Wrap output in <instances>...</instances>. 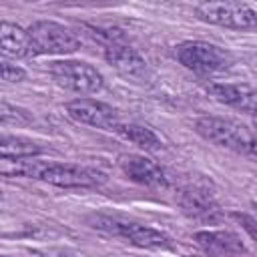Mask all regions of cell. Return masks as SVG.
I'll use <instances>...</instances> for the list:
<instances>
[{"instance_id": "8992f818", "label": "cell", "mask_w": 257, "mask_h": 257, "mask_svg": "<svg viewBox=\"0 0 257 257\" xmlns=\"http://www.w3.org/2000/svg\"><path fill=\"white\" fill-rule=\"evenodd\" d=\"M197 16L203 22L233 28V30H251L257 28V14L241 2H201L195 8Z\"/></svg>"}, {"instance_id": "44dd1931", "label": "cell", "mask_w": 257, "mask_h": 257, "mask_svg": "<svg viewBox=\"0 0 257 257\" xmlns=\"http://www.w3.org/2000/svg\"><path fill=\"white\" fill-rule=\"evenodd\" d=\"M44 257H76L74 253L70 251H64V249H48V251H42Z\"/></svg>"}, {"instance_id": "ffe728a7", "label": "cell", "mask_w": 257, "mask_h": 257, "mask_svg": "<svg viewBox=\"0 0 257 257\" xmlns=\"http://www.w3.org/2000/svg\"><path fill=\"white\" fill-rule=\"evenodd\" d=\"M26 72L20 68V66H14L10 62H2V80L6 82H20L24 80Z\"/></svg>"}, {"instance_id": "ba28073f", "label": "cell", "mask_w": 257, "mask_h": 257, "mask_svg": "<svg viewBox=\"0 0 257 257\" xmlns=\"http://www.w3.org/2000/svg\"><path fill=\"white\" fill-rule=\"evenodd\" d=\"M66 112L76 122L104 128V131H114L120 124L118 112L110 104L94 100V98H74L66 104Z\"/></svg>"}, {"instance_id": "7a4b0ae2", "label": "cell", "mask_w": 257, "mask_h": 257, "mask_svg": "<svg viewBox=\"0 0 257 257\" xmlns=\"http://www.w3.org/2000/svg\"><path fill=\"white\" fill-rule=\"evenodd\" d=\"M88 223H90V227H94L106 235L120 237L141 249H173V239L167 233L157 231L147 225H141V223H135V221H126V219L110 217V215H94V217H90Z\"/></svg>"}, {"instance_id": "ac0fdd59", "label": "cell", "mask_w": 257, "mask_h": 257, "mask_svg": "<svg viewBox=\"0 0 257 257\" xmlns=\"http://www.w3.org/2000/svg\"><path fill=\"white\" fill-rule=\"evenodd\" d=\"M229 217L235 219V221L247 231V235H249L253 241H257V219H255V217H251V215H247V213H239V211L229 213Z\"/></svg>"}, {"instance_id": "e0dca14e", "label": "cell", "mask_w": 257, "mask_h": 257, "mask_svg": "<svg viewBox=\"0 0 257 257\" xmlns=\"http://www.w3.org/2000/svg\"><path fill=\"white\" fill-rule=\"evenodd\" d=\"M46 167V161L32 159H2L0 161V173L4 177H26V179H38Z\"/></svg>"}, {"instance_id": "7c38bea8", "label": "cell", "mask_w": 257, "mask_h": 257, "mask_svg": "<svg viewBox=\"0 0 257 257\" xmlns=\"http://www.w3.org/2000/svg\"><path fill=\"white\" fill-rule=\"evenodd\" d=\"M177 203L181 205L183 213L193 219H213L219 213L217 201L213 193L203 185H187L177 193Z\"/></svg>"}, {"instance_id": "6da1fadb", "label": "cell", "mask_w": 257, "mask_h": 257, "mask_svg": "<svg viewBox=\"0 0 257 257\" xmlns=\"http://www.w3.org/2000/svg\"><path fill=\"white\" fill-rule=\"evenodd\" d=\"M195 131L209 143L257 159V133L235 118L201 116L195 122Z\"/></svg>"}, {"instance_id": "8fae6325", "label": "cell", "mask_w": 257, "mask_h": 257, "mask_svg": "<svg viewBox=\"0 0 257 257\" xmlns=\"http://www.w3.org/2000/svg\"><path fill=\"white\" fill-rule=\"evenodd\" d=\"M104 58L112 68H116L126 78H143L147 74L145 58L135 48L124 44L122 38L104 44Z\"/></svg>"}, {"instance_id": "5b68a950", "label": "cell", "mask_w": 257, "mask_h": 257, "mask_svg": "<svg viewBox=\"0 0 257 257\" xmlns=\"http://www.w3.org/2000/svg\"><path fill=\"white\" fill-rule=\"evenodd\" d=\"M50 74L58 86L78 94H94L104 84L102 74L88 62L80 60H56L50 64Z\"/></svg>"}, {"instance_id": "9a60e30c", "label": "cell", "mask_w": 257, "mask_h": 257, "mask_svg": "<svg viewBox=\"0 0 257 257\" xmlns=\"http://www.w3.org/2000/svg\"><path fill=\"white\" fill-rule=\"evenodd\" d=\"M42 153H44V147L32 139L4 135L0 141L2 159H32V157H38Z\"/></svg>"}, {"instance_id": "3957f363", "label": "cell", "mask_w": 257, "mask_h": 257, "mask_svg": "<svg viewBox=\"0 0 257 257\" xmlns=\"http://www.w3.org/2000/svg\"><path fill=\"white\" fill-rule=\"evenodd\" d=\"M175 54L185 68H189L197 74L221 72L233 64V56L229 50H225L217 44H211V42H203V40L181 42L177 46Z\"/></svg>"}, {"instance_id": "7402d4cb", "label": "cell", "mask_w": 257, "mask_h": 257, "mask_svg": "<svg viewBox=\"0 0 257 257\" xmlns=\"http://www.w3.org/2000/svg\"><path fill=\"white\" fill-rule=\"evenodd\" d=\"M255 128H257V116H255Z\"/></svg>"}, {"instance_id": "2e32d148", "label": "cell", "mask_w": 257, "mask_h": 257, "mask_svg": "<svg viewBox=\"0 0 257 257\" xmlns=\"http://www.w3.org/2000/svg\"><path fill=\"white\" fill-rule=\"evenodd\" d=\"M116 135H120L122 139H126L128 143L145 149V151H159L163 147L161 139L149 128V126H143L139 122H120L116 128H114Z\"/></svg>"}, {"instance_id": "5bb4252c", "label": "cell", "mask_w": 257, "mask_h": 257, "mask_svg": "<svg viewBox=\"0 0 257 257\" xmlns=\"http://www.w3.org/2000/svg\"><path fill=\"white\" fill-rule=\"evenodd\" d=\"M0 48H2V54H6V56H14V58L32 56L28 30H24V28H20L16 24H10V22H2Z\"/></svg>"}, {"instance_id": "d6986e66", "label": "cell", "mask_w": 257, "mask_h": 257, "mask_svg": "<svg viewBox=\"0 0 257 257\" xmlns=\"http://www.w3.org/2000/svg\"><path fill=\"white\" fill-rule=\"evenodd\" d=\"M0 116H2V122L4 124H8V122H14V124H24V122H28V116H26V112H22V110H18V108H12L8 102H4L2 100V112H0Z\"/></svg>"}, {"instance_id": "277c9868", "label": "cell", "mask_w": 257, "mask_h": 257, "mask_svg": "<svg viewBox=\"0 0 257 257\" xmlns=\"http://www.w3.org/2000/svg\"><path fill=\"white\" fill-rule=\"evenodd\" d=\"M30 52L36 54H70L80 48V38L66 26L52 20H38L28 28Z\"/></svg>"}, {"instance_id": "52a82bcc", "label": "cell", "mask_w": 257, "mask_h": 257, "mask_svg": "<svg viewBox=\"0 0 257 257\" xmlns=\"http://www.w3.org/2000/svg\"><path fill=\"white\" fill-rule=\"evenodd\" d=\"M40 181L66 187V189H92L106 181V175L102 171L74 165V163H48L40 175Z\"/></svg>"}, {"instance_id": "4fadbf2b", "label": "cell", "mask_w": 257, "mask_h": 257, "mask_svg": "<svg viewBox=\"0 0 257 257\" xmlns=\"http://www.w3.org/2000/svg\"><path fill=\"white\" fill-rule=\"evenodd\" d=\"M207 92L215 100H219L231 108H237L241 112H257V90L249 84L215 82V84L207 86Z\"/></svg>"}, {"instance_id": "30bf717a", "label": "cell", "mask_w": 257, "mask_h": 257, "mask_svg": "<svg viewBox=\"0 0 257 257\" xmlns=\"http://www.w3.org/2000/svg\"><path fill=\"white\" fill-rule=\"evenodd\" d=\"M197 245L203 249L207 257H241L247 249L241 237L233 231H197L195 233Z\"/></svg>"}, {"instance_id": "9c48e42d", "label": "cell", "mask_w": 257, "mask_h": 257, "mask_svg": "<svg viewBox=\"0 0 257 257\" xmlns=\"http://www.w3.org/2000/svg\"><path fill=\"white\" fill-rule=\"evenodd\" d=\"M118 169L135 183L145 187H167V175L165 171L151 159L143 155H120L118 157Z\"/></svg>"}]
</instances>
